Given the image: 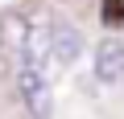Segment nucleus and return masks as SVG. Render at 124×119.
<instances>
[{
    "label": "nucleus",
    "mask_w": 124,
    "mask_h": 119,
    "mask_svg": "<svg viewBox=\"0 0 124 119\" xmlns=\"http://www.w3.org/2000/svg\"><path fill=\"white\" fill-rule=\"evenodd\" d=\"M17 94L33 119H50L54 111V86H50V66L37 62H17Z\"/></svg>",
    "instance_id": "f257e3e1"
},
{
    "label": "nucleus",
    "mask_w": 124,
    "mask_h": 119,
    "mask_svg": "<svg viewBox=\"0 0 124 119\" xmlns=\"http://www.w3.org/2000/svg\"><path fill=\"white\" fill-rule=\"evenodd\" d=\"M95 78H99L103 86L124 82V41L108 37V41L95 45Z\"/></svg>",
    "instance_id": "f03ea898"
},
{
    "label": "nucleus",
    "mask_w": 124,
    "mask_h": 119,
    "mask_svg": "<svg viewBox=\"0 0 124 119\" xmlns=\"http://www.w3.org/2000/svg\"><path fill=\"white\" fill-rule=\"evenodd\" d=\"M50 45H54V62L58 66H70L79 62V53H83V37L70 21H54L50 25Z\"/></svg>",
    "instance_id": "7ed1b4c3"
},
{
    "label": "nucleus",
    "mask_w": 124,
    "mask_h": 119,
    "mask_svg": "<svg viewBox=\"0 0 124 119\" xmlns=\"http://www.w3.org/2000/svg\"><path fill=\"white\" fill-rule=\"evenodd\" d=\"M99 17H103L108 29H120L124 25V0H103V4H99Z\"/></svg>",
    "instance_id": "20e7f679"
}]
</instances>
